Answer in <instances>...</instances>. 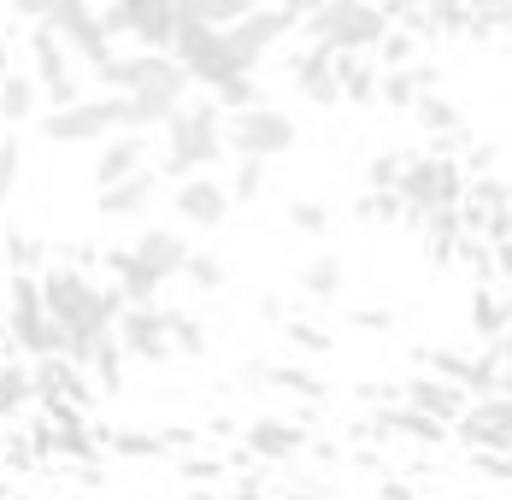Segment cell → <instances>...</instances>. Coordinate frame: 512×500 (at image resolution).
Segmentation results:
<instances>
[{
    "instance_id": "277c9868",
    "label": "cell",
    "mask_w": 512,
    "mask_h": 500,
    "mask_svg": "<svg viewBox=\"0 0 512 500\" xmlns=\"http://www.w3.org/2000/svg\"><path fill=\"white\" fill-rule=\"evenodd\" d=\"M165 53L183 65V77H189L195 89H206V95H218V89H224V83H236V77H254V71H248L236 53H230V42H224V24L183 18Z\"/></svg>"
},
{
    "instance_id": "7bdbcfd3",
    "label": "cell",
    "mask_w": 512,
    "mask_h": 500,
    "mask_svg": "<svg viewBox=\"0 0 512 500\" xmlns=\"http://www.w3.org/2000/svg\"><path fill=\"white\" fill-rule=\"evenodd\" d=\"M95 6H101V0H95Z\"/></svg>"
},
{
    "instance_id": "60d3db41",
    "label": "cell",
    "mask_w": 512,
    "mask_h": 500,
    "mask_svg": "<svg viewBox=\"0 0 512 500\" xmlns=\"http://www.w3.org/2000/svg\"><path fill=\"white\" fill-rule=\"evenodd\" d=\"M277 6H283V12H295V24H301L312 6H324V0H277Z\"/></svg>"
},
{
    "instance_id": "e575fe53",
    "label": "cell",
    "mask_w": 512,
    "mask_h": 500,
    "mask_svg": "<svg viewBox=\"0 0 512 500\" xmlns=\"http://www.w3.org/2000/svg\"><path fill=\"white\" fill-rule=\"evenodd\" d=\"M18 171H24L18 136H0V212H6V200H12V189H18Z\"/></svg>"
},
{
    "instance_id": "d4e9b609",
    "label": "cell",
    "mask_w": 512,
    "mask_h": 500,
    "mask_svg": "<svg viewBox=\"0 0 512 500\" xmlns=\"http://www.w3.org/2000/svg\"><path fill=\"white\" fill-rule=\"evenodd\" d=\"M471 330L483 342H507V283H489L471 295Z\"/></svg>"
},
{
    "instance_id": "30bf717a",
    "label": "cell",
    "mask_w": 512,
    "mask_h": 500,
    "mask_svg": "<svg viewBox=\"0 0 512 500\" xmlns=\"http://www.w3.org/2000/svg\"><path fill=\"white\" fill-rule=\"evenodd\" d=\"M295 36V12H283L277 0L271 6H254V12H242V18H230L224 24V42H230V53L248 65V71H259V59L271 48H283Z\"/></svg>"
},
{
    "instance_id": "e0dca14e",
    "label": "cell",
    "mask_w": 512,
    "mask_h": 500,
    "mask_svg": "<svg viewBox=\"0 0 512 500\" xmlns=\"http://www.w3.org/2000/svg\"><path fill=\"white\" fill-rule=\"evenodd\" d=\"M159 171H136V177H124V183H112V189H101L95 195V212H101L106 224H136V218H148L154 212V200H159Z\"/></svg>"
},
{
    "instance_id": "2e32d148",
    "label": "cell",
    "mask_w": 512,
    "mask_h": 500,
    "mask_svg": "<svg viewBox=\"0 0 512 500\" xmlns=\"http://www.w3.org/2000/svg\"><path fill=\"white\" fill-rule=\"evenodd\" d=\"M130 253H136V265H142V271L154 277L159 289H165V283H171V277L183 271V259H189L195 248H189L183 224H148V230H142V236L130 242Z\"/></svg>"
},
{
    "instance_id": "ab89813d",
    "label": "cell",
    "mask_w": 512,
    "mask_h": 500,
    "mask_svg": "<svg viewBox=\"0 0 512 500\" xmlns=\"http://www.w3.org/2000/svg\"><path fill=\"white\" fill-rule=\"evenodd\" d=\"M6 6H12V12H24V18H36V24H42V18H48V6H53V0H6Z\"/></svg>"
},
{
    "instance_id": "4316f807",
    "label": "cell",
    "mask_w": 512,
    "mask_h": 500,
    "mask_svg": "<svg viewBox=\"0 0 512 500\" xmlns=\"http://www.w3.org/2000/svg\"><path fill=\"white\" fill-rule=\"evenodd\" d=\"M165 330H171V353L177 359H201L206 353V324L189 306H165Z\"/></svg>"
},
{
    "instance_id": "44dd1931",
    "label": "cell",
    "mask_w": 512,
    "mask_h": 500,
    "mask_svg": "<svg viewBox=\"0 0 512 500\" xmlns=\"http://www.w3.org/2000/svg\"><path fill=\"white\" fill-rule=\"evenodd\" d=\"M424 95H436V65H395V71H383L377 77V100L383 106H395V112H412Z\"/></svg>"
},
{
    "instance_id": "d6a6232c",
    "label": "cell",
    "mask_w": 512,
    "mask_h": 500,
    "mask_svg": "<svg viewBox=\"0 0 512 500\" xmlns=\"http://www.w3.org/2000/svg\"><path fill=\"white\" fill-rule=\"evenodd\" d=\"M0 259H6L12 271H36V265H42V248H36V236H24V230H0Z\"/></svg>"
},
{
    "instance_id": "5bb4252c",
    "label": "cell",
    "mask_w": 512,
    "mask_h": 500,
    "mask_svg": "<svg viewBox=\"0 0 512 500\" xmlns=\"http://www.w3.org/2000/svg\"><path fill=\"white\" fill-rule=\"evenodd\" d=\"M230 189L218 183V177H183L177 189H171V212H177V224L183 230H218L224 218H230Z\"/></svg>"
},
{
    "instance_id": "4dcf8cb0",
    "label": "cell",
    "mask_w": 512,
    "mask_h": 500,
    "mask_svg": "<svg viewBox=\"0 0 512 500\" xmlns=\"http://www.w3.org/2000/svg\"><path fill=\"white\" fill-rule=\"evenodd\" d=\"M254 6H271V0H177V12L183 18H201V24H230V18H242Z\"/></svg>"
},
{
    "instance_id": "1f68e13d",
    "label": "cell",
    "mask_w": 512,
    "mask_h": 500,
    "mask_svg": "<svg viewBox=\"0 0 512 500\" xmlns=\"http://www.w3.org/2000/svg\"><path fill=\"white\" fill-rule=\"evenodd\" d=\"M183 436H148V430H106V448H118L124 459H148V453L177 448Z\"/></svg>"
},
{
    "instance_id": "cb8c5ba5",
    "label": "cell",
    "mask_w": 512,
    "mask_h": 500,
    "mask_svg": "<svg viewBox=\"0 0 512 500\" xmlns=\"http://www.w3.org/2000/svg\"><path fill=\"white\" fill-rule=\"evenodd\" d=\"M295 283H301L307 300H336L348 289V265H342V253H312L307 265L295 271Z\"/></svg>"
},
{
    "instance_id": "74e56055",
    "label": "cell",
    "mask_w": 512,
    "mask_h": 500,
    "mask_svg": "<svg viewBox=\"0 0 512 500\" xmlns=\"http://www.w3.org/2000/svg\"><path fill=\"white\" fill-rule=\"evenodd\" d=\"M289 342L307 348V353H330V330H318V324H301V318H295V324H289Z\"/></svg>"
},
{
    "instance_id": "52a82bcc",
    "label": "cell",
    "mask_w": 512,
    "mask_h": 500,
    "mask_svg": "<svg viewBox=\"0 0 512 500\" xmlns=\"http://www.w3.org/2000/svg\"><path fill=\"white\" fill-rule=\"evenodd\" d=\"M177 24H183L177 0H106V6H101L106 42L130 36L142 53H165V48H171V36H177Z\"/></svg>"
},
{
    "instance_id": "83f0119b",
    "label": "cell",
    "mask_w": 512,
    "mask_h": 500,
    "mask_svg": "<svg viewBox=\"0 0 512 500\" xmlns=\"http://www.w3.org/2000/svg\"><path fill=\"white\" fill-rule=\"evenodd\" d=\"M389 436H407V442H442L448 436V424H436V418H424V412H412V406H383V418H377Z\"/></svg>"
},
{
    "instance_id": "7c38bea8",
    "label": "cell",
    "mask_w": 512,
    "mask_h": 500,
    "mask_svg": "<svg viewBox=\"0 0 512 500\" xmlns=\"http://www.w3.org/2000/svg\"><path fill=\"white\" fill-rule=\"evenodd\" d=\"M454 430H460L465 448L507 453L512 448V400H507V389H501V395H471L465 412L454 418Z\"/></svg>"
},
{
    "instance_id": "4fadbf2b",
    "label": "cell",
    "mask_w": 512,
    "mask_h": 500,
    "mask_svg": "<svg viewBox=\"0 0 512 500\" xmlns=\"http://www.w3.org/2000/svg\"><path fill=\"white\" fill-rule=\"evenodd\" d=\"M30 77H36V89H42L48 106L83 100L77 77H71V53H65V42H59L53 30H30Z\"/></svg>"
},
{
    "instance_id": "f546056e",
    "label": "cell",
    "mask_w": 512,
    "mask_h": 500,
    "mask_svg": "<svg viewBox=\"0 0 512 500\" xmlns=\"http://www.w3.org/2000/svg\"><path fill=\"white\" fill-rule=\"evenodd\" d=\"M177 277H183V283H189L195 295H218V289L230 283V271H224V259H218V253H189Z\"/></svg>"
},
{
    "instance_id": "d6986e66",
    "label": "cell",
    "mask_w": 512,
    "mask_h": 500,
    "mask_svg": "<svg viewBox=\"0 0 512 500\" xmlns=\"http://www.w3.org/2000/svg\"><path fill=\"white\" fill-rule=\"evenodd\" d=\"M465 389L460 383H442V377H412V383H401V406H412V412H424V418H436V424H454L465 412Z\"/></svg>"
},
{
    "instance_id": "8992f818",
    "label": "cell",
    "mask_w": 512,
    "mask_h": 500,
    "mask_svg": "<svg viewBox=\"0 0 512 500\" xmlns=\"http://www.w3.org/2000/svg\"><path fill=\"white\" fill-rule=\"evenodd\" d=\"M6 342L24 359H53L59 353V330H53L48 306H42L36 271H12V289H6Z\"/></svg>"
},
{
    "instance_id": "b9f144b4",
    "label": "cell",
    "mask_w": 512,
    "mask_h": 500,
    "mask_svg": "<svg viewBox=\"0 0 512 500\" xmlns=\"http://www.w3.org/2000/svg\"><path fill=\"white\" fill-rule=\"evenodd\" d=\"M195 500H224V495H195Z\"/></svg>"
},
{
    "instance_id": "3957f363",
    "label": "cell",
    "mask_w": 512,
    "mask_h": 500,
    "mask_svg": "<svg viewBox=\"0 0 512 500\" xmlns=\"http://www.w3.org/2000/svg\"><path fill=\"white\" fill-rule=\"evenodd\" d=\"M295 30H301L307 48H324V53H336V59H371L377 42L389 36V18H383L377 0H324V6H312Z\"/></svg>"
},
{
    "instance_id": "ba28073f",
    "label": "cell",
    "mask_w": 512,
    "mask_h": 500,
    "mask_svg": "<svg viewBox=\"0 0 512 500\" xmlns=\"http://www.w3.org/2000/svg\"><path fill=\"white\" fill-rule=\"evenodd\" d=\"M124 130V95H83L71 106H53L42 118V136L59 148H77V142H106Z\"/></svg>"
},
{
    "instance_id": "d590c367",
    "label": "cell",
    "mask_w": 512,
    "mask_h": 500,
    "mask_svg": "<svg viewBox=\"0 0 512 500\" xmlns=\"http://www.w3.org/2000/svg\"><path fill=\"white\" fill-rule=\"evenodd\" d=\"M224 189H230V200H259V189H265V165H259V159H236V177H230Z\"/></svg>"
},
{
    "instance_id": "f1b7e54d",
    "label": "cell",
    "mask_w": 512,
    "mask_h": 500,
    "mask_svg": "<svg viewBox=\"0 0 512 500\" xmlns=\"http://www.w3.org/2000/svg\"><path fill=\"white\" fill-rule=\"evenodd\" d=\"M30 400H36V389H30V365L0 359V418H18Z\"/></svg>"
},
{
    "instance_id": "8d00e7d4",
    "label": "cell",
    "mask_w": 512,
    "mask_h": 500,
    "mask_svg": "<svg viewBox=\"0 0 512 500\" xmlns=\"http://www.w3.org/2000/svg\"><path fill=\"white\" fill-rule=\"evenodd\" d=\"M395 171H401V153H377L365 177H371V189H377V195H389V189H395Z\"/></svg>"
},
{
    "instance_id": "7402d4cb",
    "label": "cell",
    "mask_w": 512,
    "mask_h": 500,
    "mask_svg": "<svg viewBox=\"0 0 512 500\" xmlns=\"http://www.w3.org/2000/svg\"><path fill=\"white\" fill-rule=\"evenodd\" d=\"M106 289L124 300V306H154V300H159V283L136 265V253H130V248L106 253Z\"/></svg>"
},
{
    "instance_id": "6da1fadb",
    "label": "cell",
    "mask_w": 512,
    "mask_h": 500,
    "mask_svg": "<svg viewBox=\"0 0 512 500\" xmlns=\"http://www.w3.org/2000/svg\"><path fill=\"white\" fill-rule=\"evenodd\" d=\"M465 171L460 159L448 148H430V153H412L401 159V171H395V206L418 218V224H436V218H460V195H465Z\"/></svg>"
},
{
    "instance_id": "7a4b0ae2",
    "label": "cell",
    "mask_w": 512,
    "mask_h": 500,
    "mask_svg": "<svg viewBox=\"0 0 512 500\" xmlns=\"http://www.w3.org/2000/svg\"><path fill=\"white\" fill-rule=\"evenodd\" d=\"M165 159H159V177L183 183V177H206L218 159H224V112L212 100H183L165 124Z\"/></svg>"
},
{
    "instance_id": "603a6c76",
    "label": "cell",
    "mask_w": 512,
    "mask_h": 500,
    "mask_svg": "<svg viewBox=\"0 0 512 500\" xmlns=\"http://www.w3.org/2000/svg\"><path fill=\"white\" fill-rule=\"evenodd\" d=\"M42 118V89L30 71H6L0 77V124H36Z\"/></svg>"
},
{
    "instance_id": "ffe728a7",
    "label": "cell",
    "mask_w": 512,
    "mask_h": 500,
    "mask_svg": "<svg viewBox=\"0 0 512 500\" xmlns=\"http://www.w3.org/2000/svg\"><path fill=\"white\" fill-rule=\"evenodd\" d=\"M142 165H148V136H136V130H118V136H106V142H101V159H95V189H112V183L136 177Z\"/></svg>"
},
{
    "instance_id": "f35d334b",
    "label": "cell",
    "mask_w": 512,
    "mask_h": 500,
    "mask_svg": "<svg viewBox=\"0 0 512 500\" xmlns=\"http://www.w3.org/2000/svg\"><path fill=\"white\" fill-rule=\"evenodd\" d=\"M354 324H359V330H389V312H383V306H359Z\"/></svg>"
},
{
    "instance_id": "ac0fdd59",
    "label": "cell",
    "mask_w": 512,
    "mask_h": 500,
    "mask_svg": "<svg viewBox=\"0 0 512 500\" xmlns=\"http://www.w3.org/2000/svg\"><path fill=\"white\" fill-rule=\"evenodd\" d=\"M289 83H295V89H301V95H307L312 106H342V83H336V53L307 48V42H301V53H289Z\"/></svg>"
},
{
    "instance_id": "9c48e42d",
    "label": "cell",
    "mask_w": 512,
    "mask_h": 500,
    "mask_svg": "<svg viewBox=\"0 0 512 500\" xmlns=\"http://www.w3.org/2000/svg\"><path fill=\"white\" fill-rule=\"evenodd\" d=\"M42 30H53V36L65 42V53L83 59V65H101L106 53H118L112 42H106L101 6H95V0H53L48 18H42Z\"/></svg>"
},
{
    "instance_id": "8fae6325",
    "label": "cell",
    "mask_w": 512,
    "mask_h": 500,
    "mask_svg": "<svg viewBox=\"0 0 512 500\" xmlns=\"http://www.w3.org/2000/svg\"><path fill=\"white\" fill-rule=\"evenodd\" d=\"M112 336H118V353L124 359H142V365H165V359H177L171 353V330H165V306H124L118 312V324H112Z\"/></svg>"
},
{
    "instance_id": "484cf974",
    "label": "cell",
    "mask_w": 512,
    "mask_h": 500,
    "mask_svg": "<svg viewBox=\"0 0 512 500\" xmlns=\"http://www.w3.org/2000/svg\"><path fill=\"white\" fill-rule=\"evenodd\" d=\"M412 118H418L430 136H442V142H465V118H460V106H454V100L424 95L418 106H412Z\"/></svg>"
},
{
    "instance_id": "5b68a950",
    "label": "cell",
    "mask_w": 512,
    "mask_h": 500,
    "mask_svg": "<svg viewBox=\"0 0 512 500\" xmlns=\"http://www.w3.org/2000/svg\"><path fill=\"white\" fill-rule=\"evenodd\" d=\"M295 142H301V124H295L283 106H271V100H254V106L224 112V153H236V159L271 165V159L295 153Z\"/></svg>"
},
{
    "instance_id": "836d02e7",
    "label": "cell",
    "mask_w": 512,
    "mask_h": 500,
    "mask_svg": "<svg viewBox=\"0 0 512 500\" xmlns=\"http://www.w3.org/2000/svg\"><path fill=\"white\" fill-rule=\"evenodd\" d=\"M289 224H295L301 236H324L336 218H330V206H324V200H289Z\"/></svg>"
},
{
    "instance_id": "9a60e30c",
    "label": "cell",
    "mask_w": 512,
    "mask_h": 500,
    "mask_svg": "<svg viewBox=\"0 0 512 500\" xmlns=\"http://www.w3.org/2000/svg\"><path fill=\"white\" fill-rule=\"evenodd\" d=\"M242 448L254 453V459H301L312 448V430L301 418L259 412V418H248V430H242Z\"/></svg>"
}]
</instances>
